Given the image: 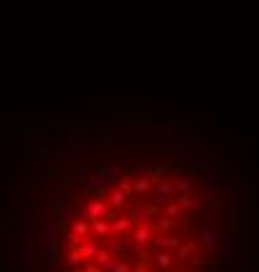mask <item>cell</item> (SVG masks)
<instances>
[{"label": "cell", "mask_w": 259, "mask_h": 272, "mask_svg": "<svg viewBox=\"0 0 259 272\" xmlns=\"http://www.w3.org/2000/svg\"><path fill=\"white\" fill-rule=\"evenodd\" d=\"M8 272H246L239 215L178 147L105 131L66 142L8 220Z\"/></svg>", "instance_id": "cell-1"}]
</instances>
